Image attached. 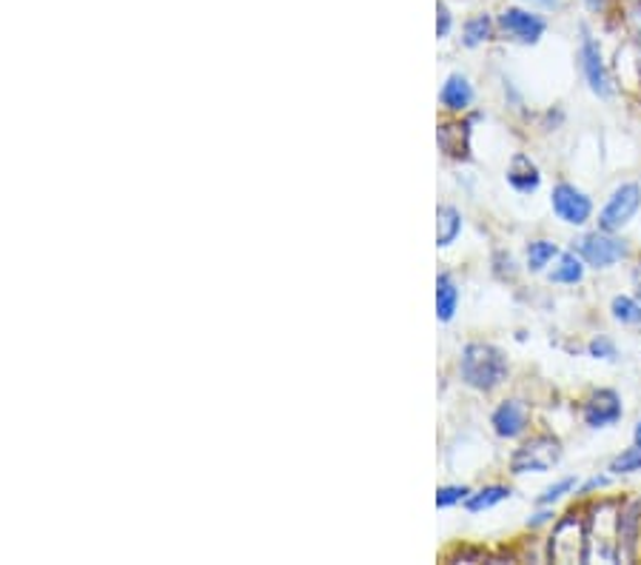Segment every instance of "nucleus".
Instances as JSON below:
<instances>
[{
  "instance_id": "f8f14e48",
  "label": "nucleus",
  "mask_w": 641,
  "mask_h": 565,
  "mask_svg": "<svg viewBox=\"0 0 641 565\" xmlns=\"http://www.w3.org/2000/svg\"><path fill=\"white\" fill-rule=\"evenodd\" d=\"M641 557V500L621 503L619 512V563Z\"/></svg>"
},
{
  "instance_id": "412c9836",
  "label": "nucleus",
  "mask_w": 641,
  "mask_h": 565,
  "mask_svg": "<svg viewBox=\"0 0 641 565\" xmlns=\"http://www.w3.org/2000/svg\"><path fill=\"white\" fill-rule=\"evenodd\" d=\"M558 246L553 240H530L528 243V268L533 275H542L544 268L551 266L553 260L558 258Z\"/></svg>"
},
{
  "instance_id": "0eeeda50",
  "label": "nucleus",
  "mask_w": 641,
  "mask_h": 565,
  "mask_svg": "<svg viewBox=\"0 0 641 565\" xmlns=\"http://www.w3.org/2000/svg\"><path fill=\"white\" fill-rule=\"evenodd\" d=\"M641 209V186L639 184H621L613 189L604 209L599 212V229L604 231H621L627 223L633 221Z\"/></svg>"
},
{
  "instance_id": "bb28decb",
  "label": "nucleus",
  "mask_w": 641,
  "mask_h": 565,
  "mask_svg": "<svg viewBox=\"0 0 641 565\" xmlns=\"http://www.w3.org/2000/svg\"><path fill=\"white\" fill-rule=\"evenodd\" d=\"M437 35L439 38H445L448 32H451V12H448L445 3H439L437 7Z\"/></svg>"
},
{
  "instance_id": "1a4fd4ad",
  "label": "nucleus",
  "mask_w": 641,
  "mask_h": 565,
  "mask_svg": "<svg viewBox=\"0 0 641 565\" xmlns=\"http://www.w3.org/2000/svg\"><path fill=\"white\" fill-rule=\"evenodd\" d=\"M499 29L505 32L511 40L521 43V47H536L544 38V32H548V21L542 15L530 12V9L507 7L499 15Z\"/></svg>"
},
{
  "instance_id": "f257e3e1",
  "label": "nucleus",
  "mask_w": 641,
  "mask_h": 565,
  "mask_svg": "<svg viewBox=\"0 0 641 565\" xmlns=\"http://www.w3.org/2000/svg\"><path fill=\"white\" fill-rule=\"evenodd\" d=\"M462 380L476 391H493L507 380V357L505 352L493 343H468L460 360Z\"/></svg>"
},
{
  "instance_id": "f03ea898",
  "label": "nucleus",
  "mask_w": 641,
  "mask_h": 565,
  "mask_svg": "<svg viewBox=\"0 0 641 565\" xmlns=\"http://www.w3.org/2000/svg\"><path fill=\"white\" fill-rule=\"evenodd\" d=\"M619 512L621 503H599L588 519V563H619Z\"/></svg>"
},
{
  "instance_id": "ddd939ff",
  "label": "nucleus",
  "mask_w": 641,
  "mask_h": 565,
  "mask_svg": "<svg viewBox=\"0 0 641 565\" xmlns=\"http://www.w3.org/2000/svg\"><path fill=\"white\" fill-rule=\"evenodd\" d=\"M507 184L519 194H533L542 186V172H539V166L530 161L528 154L516 152L511 158V166H507Z\"/></svg>"
},
{
  "instance_id": "6ab92c4d",
  "label": "nucleus",
  "mask_w": 641,
  "mask_h": 565,
  "mask_svg": "<svg viewBox=\"0 0 641 565\" xmlns=\"http://www.w3.org/2000/svg\"><path fill=\"white\" fill-rule=\"evenodd\" d=\"M611 314L621 326H641V300L636 294H616L611 300Z\"/></svg>"
},
{
  "instance_id": "4be33fe9",
  "label": "nucleus",
  "mask_w": 641,
  "mask_h": 565,
  "mask_svg": "<svg viewBox=\"0 0 641 565\" xmlns=\"http://www.w3.org/2000/svg\"><path fill=\"white\" fill-rule=\"evenodd\" d=\"M607 472H611L613 477H627V474H639L641 472V445L633 443L630 449H625L621 454H616V457L611 460Z\"/></svg>"
},
{
  "instance_id": "20e7f679",
  "label": "nucleus",
  "mask_w": 641,
  "mask_h": 565,
  "mask_svg": "<svg viewBox=\"0 0 641 565\" xmlns=\"http://www.w3.org/2000/svg\"><path fill=\"white\" fill-rule=\"evenodd\" d=\"M574 252L579 254L590 268L602 272V268H611L616 266V263H621V260L630 254V246H627L625 237H619V231L596 229L588 231V235H581L579 240H574Z\"/></svg>"
},
{
  "instance_id": "6e6552de",
  "label": "nucleus",
  "mask_w": 641,
  "mask_h": 565,
  "mask_svg": "<svg viewBox=\"0 0 641 565\" xmlns=\"http://www.w3.org/2000/svg\"><path fill=\"white\" fill-rule=\"evenodd\" d=\"M551 206L553 214H556L562 223H567V226H585V223H590V217H593V200H590L579 186L567 184V180L553 186Z\"/></svg>"
},
{
  "instance_id": "cd10ccee",
  "label": "nucleus",
  "mask_w": 641,
  "mask_h": 565,
  "mask_svg": "<svg viewBox=\"0 0 641 565\" xmlns=\"http://www.w3.org/2000/svg\"><path fill=\"white\" fill-rule=\"evenodd\" d=\"M553 517L556 514L551 512V505H539V512L533 514V517L528 519V528H539V526H548V523H553Z\"/></svg>"
},
{
  "instance_id": "393cba45",
  "label": "nucleus",
  "mask_w": 641,
  "mask_h": 565,
  "mask_svg": "<svg viewBox=\"0 0 641 565\" xmlns=\"http://www.w3.org/2000/svg\"><path fill=\"white\" fill-rule=\"evenodd\" d=\"M470 497L468 486H442L437 491V508H451L456 503H465Z\"/></svg>"
},
{
  "instance_id": "9d476101",
  "label": "nucleus",
  "mask_w": 641,
  "mask_h": 565,
  "mask_svg": "<svg viewBox=\"0 0 641 565\" xmlns=\"http://www.w3.org/2000/svg\"><path fill=\"white\" fill-rule=\"evenodd\" d=\"M625 417V405L621 394L613 389H596L585 403H581V423L593 431L599 428H611Z\"/></svg>"
},
{
  "instance_id": "39448f33",
  "label": "nucleus",
  "mask_w": 641,
  "mask_h": 565,
  "mask_svg": "<svg viewBox=\"0 0 641 565\" xmlns=\"http://www.w3.org/2000/svg\"><path fill=\"white\" fill-rule=\"evenodd\" d=\"M562 440L553 435H536L528 443H521L513 451L511 457V474L521 477V474H544L556 468L562 463Z\"/></svg>"
},
{
  "instance_id": "2eb2a0df",
  "label": "nucleus",
  "mask_w": 641,
  "mask_h": 565,
  "mask_svg": "<svg viewBox=\"0 0 641 565\" xmlns=\"http://www.w3.org/2000/svg\"><path fill=\"white\" fill-rule=\"evenodd\" d=\"M439 100L451 112H465L474 103V86H470V80L465 75H451L445 80V86H442Z\"/></svg>"
},
{
  "instance_id": "7ed1b4c3",
  "label": "nucleus",
  "mask_w": 641,
  "mask_h": 565,
  "mask_svg": "<svg viewBox=\"0 0 641 565\" xmlns=\"http://www.w3.org/2000/svg\"><path fill=\"white\" fill-rule=\"evenodd\" d=\"M548 557L553 563H588V519L574 512L558 519L548 542Z\"/></svg>"
},
{
  "instance_id": "2f4dec72",
  "label": "nucleus",
  "mask_w": 641,
  "mask_h": 565,
  "mask_svg": "<svg viewBox=\"0 0 641 565\" xmlns=\"http://www.w3.org/2000/svg\"><path fill=\"white\" fill-rule=\"evenodd\" d=\"M630 280H633L636 298L641 300V260H639V263H636V268H633V275H630Z\"/></svg>"
},
{
  "instance_id": "c756f323",
  "label": "nucleus",
  "mask_w": 641,
  "mask_h": 565,
  "mask_svg": "<svg viewBox=\"0 0 641 565\" xmlns=\"http://www.w3.org/2000/svg\"><path fill=\"white\" fill-rule=\"evenodd\" d=\"M630 26H633L636 43H639V49H641V0H636V7L630 9Z\"/></svg>"
},
{
  "instance_id": "4468645a",
  "label": "nucleus",
  "mask_w": 641,
  "mask_h": 565,
  "mask_svg": "<svg viewBox=\"0 0 641 565\" xmlns=\"http://www.w3.org/2000/svg\"><path fill=\"white\" fill-rule=\"evenodd\" d=\"M470 126L468 123H442L437 131L439 149L453 161H468L470 158Z\"/></svg>"
},
{
  "instance_id": "423d86ee",
  "label": "nucleus",
  "mask_w": 641,
  "mask_h": 565,
  "mask_svg": "<svg viewBox=\"0 0 641 565\" xmlns=\"http://www.w3.org/2000/svg\"><path fill=\"white\" fill-rule=\"evenodd\" d=\"M579 66L581 75H585V84L596 98L611 100L616 95V84H613V75L604 63L602 47L599 40L590 35L588 29H581V43H579Z\"/></svg>"
},
{
  "instance_id": "473e14b6",
  "label": "nucleus",
  "mask_w": 641,
  "mask_h": 565,
  "mask_svg": "<svg viewBox=\"0 0 641 565\" xmlns=\"http://www.w3.org/2000/svg\"><path fill=\"white\" fill-rule=\"evenodd\" d=\"M530 3H539V7H544V9H558L562 3H565V0H530Z\"/></svg>"
},
{
  "instance_id": "5701e85b",
  "label": "nucleus",
  "mask_w": 641,
  "mask_h": 565,
  "mask_svg": "<svg viewBox=\"0 0 641 565\" xmlns=\"http://www.w3.org/2000/svg\"><path fill=\"white\" fill-rule=\"evenodd\" d=\"M493 21L488 15H476L465 24V47H482L485 40H491Z\"/></svg>"
},
{
  "instance_id": "9b49d317",
  "label": "nucleus",
  "mask_w": 641,
  "mask_h": 565,
  "mask_svg": "<svg viewBox=\"0 0 641 565\" xmlns=\"http://www.w3.org/2000/svg\"><path fill=\"white\" fill-rule=\"evenodd\" d=\"M491 426L502 440H516L528 431L530 426V412L528 405L521 400H502V403L493 409Z\"/></svg>"
},
{
  "instance_id": "dca6fc26",
  "label": "nucleus",
  "mask_w": 641,
  "mask_h": 565,
  "mask_svg": "<svg viewBox=\"0 0 641 565\" xmlns=\"http://www.w3.org/2000/svg\"><path fill=\"white\" fill-rule=\"evenodd\" d=\"M585 268H588V263H585L579 254L562 252L558 254L556 268H553L551 275H548V280L558 282V286H576V282L585 280Z\"/></svg>"
},
{
  "instance_id": "f3484780",
  "label": "nucleus",
  "mask_w": 641,
  "mask_h": 565,
  "mask_svg": "<svg viewBox=\"0 0 641 565\" xmlns=\"http://www.w3.org/2000/svg\"><path fill=\"white\" fill-rule=\"evenodd\" d=\"M456 306H460V289L456 282L451 280V275H439L437 277V317L442 323H451L453 314H456Z\"/></svg>"
},
{
  "instance_id": "7c9ffc66",
  "label": "nucleus",
  "mask_w": 641,
  "mask_h": 565,
  "mask_svg": "<svg viewBox=\"0 0 641 565\" xmlns=\"http://www.w3.org/2000/svg\"><path fill=\"white\" fill-rule=\"evenodd\" d=\"M581 3H585V9L593 12V15H602L604 9L611 7V0H581Z\"/></svg>"
},
{
  "instance_id": "72a5a7b5",
  "label": "nucleus",
  "mask_w": 641,
  "mask_h": 565,
  "mask_svg": "<svg viewBox=\"0 0 641 565\" xmlns=\"http://www.w3.org/2000/svg\"><path fill=\"white\" fill-rule=\"evenodd\" d=\"M633 443L641 445V420L636 423V428H633Z\"/></svg>"
},
{
  "instance_id": "aec40b11",
  "label": "nucleus",
  "mask_w": 641,
  "mask_h": 565,
  "mask_svg": "<svg viewBox=\"0 0 641 565\" xmlns=\"http://www.w3.org/2000/svg\"><path fill=\"white\" fill-rule=\"evenodd\" d=\"M462 231V214L453 206H439L437 212V246H451Z\"/></svg>"
},
{
  "instance_id": "a878e982",
  "label": "nucleus",
  "mask_w": 641,
  "mask_h": 565,
  "mask_svg": "<svg viewBox=\"0 0 641 565\" xmlns=\"http://www.w3.org/2000/svg\"><path fill=\"white\" fill-rule=\"evenodd\" d=\"M588 354L596 360H616L619 357V349H616V343H613L611 337L599 335L588 343Z\"/></svg>"
},
{
  "instance_id": "a211bd4d",
  "label": "nucleus",
  "mask_w": 641,
  "mask_h": 565,
  "mask_svg": "<svg viewBox=\"0 0 641 565\" xmlns=\"http://www.w3.org/2000/svg\"><path fill=\"white\" fill-rule=\"evenodd\" d=\"M511 494L513 491L507 489V486H485L482 491H476V494H470L468 500H465V508H468L470 514L488 512V508H493V505L511 500Z\"/></svg>"
},
{
  "instance_id": "b1692460",
  "label": "nucleus",
  "mask_w": 641,
  "mask_h": 565,
  "mask_svg": "<svg viewBox=\"0 0 641 565\" xmlns=\"http://www.w3.org/2000/svg\"><path fill=\"white\" fill-rule=\"evenodd\" d=\"M579 489V477H562V480H556L553 486H548V489L542 491V494L536 497V505H553L558 503L562 497L570 494V491Z\"/></svg>"
},
{
  "instance_id": "c85d7f7f",
  "label": "nucleus",
  "mask_w": 641,
  "mask_h": 565,
  "mask_svg": "<svg viewBox=\"0 0 641 565\" xmlns=\"http://www.w3.org/2000/svg\"><path fill=\"white\" fill-rule=\"evenodd\" d=\"M611 477L613 474H602V477H590L588 482H585V486H581V494H590V491H599V489H607V486H611Z\"/></svg>"
}]
</instances>
